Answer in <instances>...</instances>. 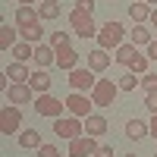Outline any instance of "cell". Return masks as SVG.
Returning <instances> with one entry per match:
<instances>
[{"instance_id":"cell-12","label":"cell","mask_w":157,"mask_h":157,"mask_svg":"<svg viewBox=\"0 0 157 157\" xmlns=\"http://www.w3.org/2000/svg\"><path fill=\"white\" fill-rule=\"evenodd\" d=\"M110 66V54L104 47H94V50H88V69H94V72H104Z\"/></svg>"},{"instance_id":"cell-20","label":"cell","mask_w":157,"mask_h":157,"mask_svg":"<svg viewBox=\"0 0 157 157\" xmlns=\"http://www.w3.org/2000/svg\"><path fill=\"white\" fill-rule=\"evenodd\" d=\"M151 3H145V0H141V3H129V16H132V22L135 25H141L145 19H151Z\"/></svg>"},{"instance_id":"cell-2","label":"cell","mask_w":157,"mask_h":157,"mask_svg":"<svg viewBox=\"0 0 157 157\" xmlns=\"http://www.w3.org/2000/svg\"><path fill=\"white\" fill-rule=\"evenodd\" d=\"M116 94H120V85H116L113 78H98V85L91 88V101H94V107H113Z\"/></svg>"},{"instance_id":"cell-26","label":"cell","mask_w":157,"mask_h":157,"mask_svg":"<svg viewBox=\"0 0 157 157\" xmlns=\"http://www.w3.org/2000/svg\"><path fill=\"white\" fill-rule=\"evenodd\" d=\"M19 35H22V41H29V44H41L44 29L41 25H29V29H19Z\"/></svg>"},{"instance_id":"cell-14","label":"cell","mask_w":157,"mask_h":157,"mask_svg":"<svg viewBox=\"0 0 157 157\" xmlns=\"http://www.w3.org/2000/svg\"><path fill=\"white\" fill-rule=\"evenodd\" d=\"M107 129H110V123L107 120H104V116H98V113H91V116H85V135H104V132H107Z\"/></svg>"},{"instance_id":"cell-16","label":"cell","mask_w":157,"mask_h":157,"mask_svg":"<svg viewBox=\"0 0 157 157\" xmlns=\"http://www.w3.org/2000/svg\"><path fill=\"white\" fill-rule=\"evenodd\" d=\"M145 135H151V126H148L145 120H129V123H126V138L141 141Z\"/></svg>"},{"instance_id":"cell-8","label":"cell","mask_w":157,"mask_h":157,"mask_svg":"<svg viewBox=\"0 0 157 157\" xmlns=\"http://www.w3.org/2000/svg\"><path fill=\"white\" fill-rule=\"evenodd\" d=\"M66 82H69L72 91H88L91 94V88L98 85V78H94V69H72Z\"/></svg>"},{"instance_id":"cell-25","label":"cell","mask_w":157,"mask_h":157,"mask_svg":"<svg viewBox=\"0 0 157 157\" xmlns=\"http://www.w3.org/2000/svg\"><path fill=\"white\" fill-rule=\"evenodd\" d=\"M129 38H132V44H135V47H138V44H145V47H148V44L154 41V35H151L148 29H141V25H135V29L129 32Z\"/></svg>"},{"instance_id":"cell-1","label":"cell","mask_w":157,"mask_h":157,"mask_svg":"<svg viewBox=\"0 0 157 157\" xmlns=\"http://www.w3.org/2000/svg\"><path fill=\"white\" fill-rule=\"evenodd\" d=\"M69 25H72V32L78 35V38H98V25H94V16H91V13L88 10H72L69 13Z\"/></svg>"},{"instance_id":"cell-37","label":"cell","mask_w":157,"mask_h":157,"mask_svg":"<svg viewBox=\"0 0 157 157\" xmlns=\"http://www.w3.org/2000/svg\"><path fill=\"white\" fill-rule=\"evenodd\" d=\"M16 3H22V6H32V3H41V0H16Z\"/></svg>"},{"instance_id":"cell-13","label":"cell","mask_w":157,"mask_h":157,"mask_svg":"<svg viewBox=\"0 0 157 157\" xmlns=\"http://www.w3.org/2000/svg\"><path fill=\"white\" fill-rule=\"evenodd\" d=\"M38 19H41L38 6H19V10H16V25H19V29H29V25H38Z\"/></svg>"},{"instance_id":"cell-42","label":"cell","mask_w":157,"mask_h":157,"mask_svg":"<svg viewBox=\"0 0 157 157\" xmlns=\"http://www.w3.org/2000/svg\"><path fill=\"white\" fill-rule=\"evenodd\" d=\"M154 157H157V154H154Z\"/></svg>"},{"instance_id":"cell-28","label":"cell","mask_w":157,"mask_h":157,"mask_svg":"<svg viewBox=\"0 0 157 157\" xmlns=\"http://www.w3.org/2000/svg\"><path fill=\"white\" fill-rule=\"evenodd\" d=\"M129 69H132L135 75H145V72H148V57H145V54H138V57L132 60V66H129Z\"/></svg>"},{"instance_id":"cell-21","label":"cell","mask_w":157,"mask_h":157,"mask_svg":"<svg viewBox=\"0 0 157 157\" xmlns=\"http://www.w3.org/2000/svg\"><path fill=\"white\" fill-rule=\"evenodd\" d=\"M41 132L38 129H22L19 132V148H41Z\"/></svg>"},{"instance_id":"cell-9","label":"cell","mask_w":157,"mask_h":157,"mask_svg":"<svg viewBox=\"0 0 157 157\" xmlns=\"http://www.w3.org/2000/svg\"><path fill=\"white\" fill-rule=\"evenodd\" d=\"M98 148H101V145H98V138H94V135H78V138L69 141V157H88V154L94 157Z\"/></svg>"},{"instance_id":"cell-34","label":"cell","mask_w":157,"mask_h":157,"mask_svg":"<svg viewBox=\"0 0 157 157\" xmlns=\"http://www.w3.org/2000/svg\"><path fill=\"white\" fill-rule=\"evenodd\" d=\"M94 157H113V148H107V145H101V148H98V154H94Z\"/></svg>"},{"instance_id":"cell-38","label":"cell","mask_w":157,"mask_h":157,"mask_svg":"<svg viewBox=\"0 0 157 157\" xmlns=\"http://www.w3.org/2000/svg\"><path fill=\"white\" fill-rule=\"evenodd\" d=\"M151 25H154V29H157V10L151 13Z\"/></svg>"},{"instance_id":"cell-32","label":"cell","mask_w":157,"mask_h":157,"mask_svg":"<svg viewBox=\"0 0 157 157\" xmlns=\"http://www.w3.org/2000/svg\"><path fill=\"white\" fill-rule=\"evenodd\" d=\"M145 107L151 113H157V91H151V94H145Z\"/></svg>"},{"instance_id":"cell-3","label":"cell","mask_w":157,"mask_h":157,"mask_svg":"<svg viewBox=\"0 0 157 157\" xmlns=\"http://www.w3.org/2000/svg\"><path fill=\"white\" fill-rule=\"evenodd\" d=\"M123 35H126L123 22H116V19L104 22V25H101V32H98V47H104V50L120 47V44H123Z\"/></svg>"},{"instance_id":"cell-35","label":"cell","mask_w":157,"mask_h":157,"mask_svg":"<svg viewBox=\"0 0 157 157\" xmlns=\"http://www.w3.org/2000/svg\"><path fill=\"white\" fill-rule=\"evenodd\" d=\"M148 60H157V38L148 44Z\"/></svg>"},{"instance_id":"cell-27","label":"cell","mask_w":157,"mask_h":157,"mask_svg":"<svg viewBox=\"0 0 157 157\" xmlns=\"http://www.w3.org/2000/svg\"><path fill=\"white\" fill-rule=\"evenodd\" d=\"M116 85H120V91H135V88L141 85V78H138L132 69H129L126 75H120V82H116Z\"/></svg>"},{"instance_id":"cell-41","label":"cell","mask_w":157,"mask_h":157,"mask_svg":"<svg viewBox=\"0 0 157 157\" xmlns=\"http://www.w3.org/2000/svg\"><path fill=\"white\" fill-rule=\"evenodd\" d=\"M63 157H66V154H63Z\"/></svg>"},{"instance_id":"cell-4","label":"cell","mask_w":157,"mask_h":157,"mask_svg":"<svg viewBox=\"0 0 157 157\" xmlns=\"http://www.w3.org/2000/svg\"><path fill=\"white\" fill-rule=\"evenodd\" d=\"M54 132L60 138L72 141V138H78L85 132V120H78V116H60V120H54Z\"/></svg>"},{"instance_id":"cell-5","label":"cell","mask_w":157,"mask_h":157,"mask_svg":"<svg viewBox=\"0 0 157 157\" xmlns=\"http://www.w3.org/2000/svg\"><path fill=\"white\" fill-rule=\"evenodd\" d=\"M63 107H66V101H57L54 94H38L35 98V110H38V116H50V120H60L63 116Z\"/></svg>"},{"instance_id":"cell-29","label":"cell","mask_w":157,"mask_h":157,"mask_svg":"<svg viewBox=\"0 0 157 157\" xmlns=\"http://www.w3.org/2000/svg\"><path fill=\"white\" fill-rule=\"evenodd\" d=\"M141 88H145V94L157 91V72H145V75H141Z\"/></svg>"},{"instance_id":"cell-31","label":"cell","mask_w":157,"mask_h":157,"mask_svg":"<svg viewBox=\"0 0 157 157\" xmlns=\"http://www.w3.org/2000/svg\"><path fill=\"white\" fill-rule=\"evenodd\" d=\"M38 157H63V154H60L57 145H41L38 148Z\"/></svg>"},{"instance_id":"cell-22","label":"cell","mask_w":157,"mask_h":157,"mask_svg":"<svg viewBox=\"0 0 157 157\" xmlns=\"http://www.w3.org/2000/svg\"><path fill=\"white\" fill-rule=\"evenodd\" d=\"M0 47H3V50L16 47V29H13L10 22H0Z\"/></svg>"},{"instance_id":"cell-15","label":"cell","mask_w":157,"mask_h":157,"mask_svg":"<svg viewBox=\"0 0 157 157\" xmlns=\"http://www.w3.org/2000/svg\"><path fill=\"white\" fill-rule=\"evenodd\" d=\"M29 85H32V91H35V94H47V91H50V85H54V78H50L44 69H38V72H32Z\"/></svg>"},{"instance_id":"cell-23","label":"cell","mask_w":157,"mask_h":157,"mask_svg":"<svg viewBox=\"0 0 157 157\" xmlns=\"http://www.w3.org/2000/svg\"><path fill=\"white\" fill-rule=\"evenodd\" d=\"M38 13H41V19H57L63 10H60L57 0H41V3H38Z\"/></svg>"},{"instance_id":"cell-24","label":"cell","mask_w":157,"mask_h":157,"mask_svg":"<svg viewBox=\"0 0 157 157\" xmlns=\"http://www.w3.org/2000/svg\"><path fill=\"white\" fill-rule=\"evenodd\" d=\"M13 60H19V63H25V60H35V47H32L29 41H19L16 47H13Z\"/></svg>"},{"instance_id":"cell-30","label":"cell","mask_w":157,"mask_h":157,"mask_svg":"<svg viewBox=\"0 0 157 157\" xmlns=\"http://www.w3.org/2000/svg\"><path fill=\"white\" fill-rule=\"evenodd\" d=\"M69 44V32H54L50 35V47H66Z\"/></svg>"},{"instance_id":"cell-18","label":"cell","mask_w":157,"mask_h":157,"mask_svg":"<svg viewBox=\"0 0 157 157\" xmlns=\"http://www.w3.org/2000/svg\"><path fill=\"white\" fill-rule=\"evenodd\" d=\"M35 63L38 66H50V63H57V50L50 44H38L35 47Z\"/></svg>"},{"instance_id":"cell-39","label":"cell","mask_w":157,"mask_h":157,"mask_svg":"<svg viewBox=\"0 0 157 157\" xmlns=\"http://www.w3.org/2000/svg\"><path fill=\"white\" fill-rule=\"evenodd\" d=\"M145 3H157V0H145Z\"/></svg>"},{"instance_id":"cell-10","label":"cell","mask_w":157,"mask_h":157,"mask_svg":"<svg viewBox=\"0 0 157 157\" xmlns=\"http://www.w3.org/2000/svg\"><path fill=\"white\" fill-rule=\"evenodd\" d=\"M32 98H35V91H32V85L29 82H13L10 88H6V101L10 104H32Z\"/></svg>"},{"instance_id":"cell-19","label":"cell","mask_w":157,"mask_h":157,"mask_svg":"<svg viewBox=\"0 0 157 157\" xmlns=\"http://www.w3.org/2000/svg\"><path fill=\"white\" fill-rule=\"evenodd\" d=\"M135 57H138V47H135V44H120V47H116V54H113V60L123 63V66H132Z\"/></svg>"},{"instance_id":"cell-11","label":"cell","mask_w":157,"mask_h":157,"mask_svg":"<svg viewBox=\"0 0 157 157\" xmlns=\"http://www.w3.org/2000/svg\"><path fill=\"white\" fill-rule=\"evenodd\" d=\"M54 50H57V66L60 69H66V72L78 69V50H72L69 44L66 47H54Z\"/></svg>"},{"instance_id":"cell-40","label":"cell","mask_w":157,"mask_h":157,"mask_svg":"<svg viewBox=\"0 0 157 157\" xmlns=\"http://www.w3.org/2000/svg\"><path fill=\"white\" fill-rule=\"evenodd\" d=\"M126 157H138V154H126Z\"/></svg>"},{"instance_id":"cell-7","label":"cell","mask_w":157,"mask_h":157,"mask_svg":"<svg viewBox=\"0 0 157 157\" xmlns=\"http://www.w3.org/2000/svg\"><path fill=\"white\" fill-rule=\"evenodd\" d=\"M22 129V110L16 107V104H6L3 110H0V132L3 135H13Z\"/></svg>"},{"instance_id":"cell-17","label":"cell","mask_w":157,"mask_h":157,"mask_svg":"<svg viewBox=\"0 0 157 157\" xmlns=\"http://www.w3.org/2000/svg\"><path fill=\"white\" fill-rule=\"evenodd\" d=\"M3 72H6V78H13V82H29V78H32L29 66H25V63H19V60H13Z\"/></svg>"},{"instance_id":"cell-36","label":"cell","mask_w":157,"mask_h":157,"mask_svg":"<svg viewBox=\"0 0 157 157\" xmlns=\"http://www.w3.org/2000/svg\"><path fill=\"white\" fill-rule=\"evenodd\" d=\"M148 126H151V135H154V138H157V113H154V116H151V123H148Z\"/></svg>"},{"instance_id":"cell-6","label":"cell","mask_w":157,"mask_h":157,"mask_svg":"<svg viewBox=\"0 0 157 157\" xmlns=\"http://www.w3.org/2000/svg\"><path fill=\"white\" fill-rule=\"evenodd\" d=\"M91 107H94V101H91V94H85V91H72V94L66 98V110H69V116L85 120V116H91Z\"/></svg>"},{"instance_id":"cell-33","label":"cell","mask_w":157,"mask_h":157,"mask_svg":"<svg viewBox=\"0 0 157 157\" xmlns=\"http://www.w3.org/2000/svg\"><path fill=\"white\" fill-rule=\"evenodd\" d=\"M75 6H78V10H88V13H94V0H75Z\"/></svg>"}]
</instances>
